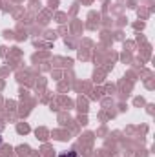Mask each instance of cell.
I'll use <instances>...</instances> for the list:
<instances>
[{
	"label": "cell",
	"mask_w": 155,
	"mask_h": 157,
	"mask_svg": "<svg viewBox=\"0 0 155 157\" xmlns=\"http://www.w3.org/2000/svg\"><path fill=\"white\" fill-rule=\"evenodd\" d=\"M59 157H78V154L75 150H71V152H66V154H60Z\"/></svg>",
	"instance_id": "1"
},
{
	"label": "cell",
	"mask_w": 155,
	"mask_h": 157,
	"mask_svg": "<svg viewBox=\"0 0 155 157\" xmlns=\"http://www.w3.org/2000/svg\"><path fill=\"white\" fill-rule=\"evenodd\" d=\"M0 144H2V137H0Z\"/></svg>",
	"instance_id": "2"
}]
</instances>
